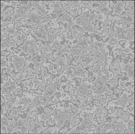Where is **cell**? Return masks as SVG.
<instances>
[{
	"label": "cell",
	"mask_w": 135,
	"mask_h": 134,
	"mask_svg": "<svg viewBox=\"0 0 135 134\" xmlns=\"http://www.w3.org/2000/svg\"><path fill=\"white\" fill-rule=\"evenodd\" d=\"M97 16L95 14L91 15L89 11L85 12L76 19V24L82 26L84 31L96 33L97 31L91 23L97 19Z\"/></svg>",
	"instance_id": "1"
},
{
	"label": "cell",
	"mask_w": 135,
	"mask_h": 134,
	"mask_svg": "<svg viewBox=\"0 0 135 134\" xmlns=\"http://www.w3.org/2000/svg\"><path fill=\"white\" fill-rule=\"evenodd\" d=\"M8 57V61L14 65L16 72H22L29 66V63L22 57L16 55H10Z\"/></svg>",
	"instance_id": "2"
},
{
	"label": "cell",
	"mask_w": 135,
	"mask_h": 134,
	"mask_svg": "<svg viewBox=\"0 0 135 134\" xmlns=\"http://www.w3.org/2000/svg\"><path fill=\"white\" fill-rule=\"evenodd\" d=\"M114 35L120 38L131 40L134 35V28H128L125 30L122 28L116 26Z\"/></svg>",
	"instance_id": "3"
},
{
	"label": "cell",
	"mask_w": 135,
	"mask_h": 134,
	"mask_svg": "<svg viewBox=\"0 0 135 134\" xmlns=\"http://www.w3.org/2000/svg\"><path fill=\"white\" fill-rule=\"evenodd\" d=\"M31 54L32 56V58L29 59L28 61L33 62L34 65V69L39 71H41L40 67L44 64L47 59L42 55H39L38 51L35 52Z\"/></svg>",
	"instance_id": "4"
},
{
	"label": "cell",
	"mask_w": 135,
	"mask_h": 134,
	"mask_svg": "<svg viewBox=\"0 0 135 134\" xmlns=\"http://www.w3.org/2000/svg\"><path fill=\"white\" fill-rule=\"evenodd\" d=\"M53 6L54 10V11L56 14L57 18L56 19L57 21L60 20L63 21H66L68 17V14L62 8L59 2L56 3L51 5Z\"/></svg>",
	"instance_id": "5"
},
{
	"label": "cell",
	"mask_w": 135,
	"mask_h": 134,
	"mask_svg": "<svg viewBox=\"0 0 135 134\" xmlns=\"http://www.w3.org/2000/svg\"><path fill=\"white\" fill-rule=\"evenodd\" d=\"M88 46L87 40L84 38L82 41L78 42L75 45L73 46L70 51L74 55H77L79 53H82L83 50L87 48Z\"/></svg>",
	"instance_id": "6"
},
{
	"label": "cell",
	"mask_w": 135,
	"mask_h": 134,
	"mask_svg": "<svg viewBox=\"0 0 135 134\" xmlns=\"http://www.w3.org/2000/svg\"><path fill=\"white\" fill-rule=\"evenodd\" d=\"M46 25H42L40 26L38 31L37 30H35L33 31V34L38 39H41L44 41H48L47 35L49 29L48 26Z\"/></svg>",
	"instance_id": "7"
},
{
	"label": "cell",
	"mask_w": 135,
	"mask_h": 134,
	"mask_svg": "<svg viewBox=\"0 0 135 134\" xmlns=\"http://www.w3.org/2000/svg\"><path fill=\"white\" fill-rule=\"evenodd\" d=\"M35 40L33 39L32 41L29 40H26L23 45L20 46V49L23 52L26 53H31L35 52V48L34 45Z\"/></svg>",
	"instance_id": "8"
},
{
	"label": "cell",
	"mask_w": 135,
	"mask_h": 134,
	"mask_svg": "<svg viewBox=\"0 0 135 134\" xmlns=\"http://www.w3.org/2000/svg\"><path fill=\"white\" fill-rule=\"evenodd\" d=\"M11 37L18 45L22 44L24 41L27 40L28 38L26 33L22 29H19L15 33V36H11Z\"/></svg>",
	"instance_id": "9"
},
{
	"label": "cell",
	"mask_w": 135,
	"mask_h": 134,
	"mask_svg": "<svg viewBox=\"0 0 135 134\" xmlns=\"http://www.w3.org/2000/svg\"><path fill=\"white\" fill-rule=\"evenodd\" d=\"M15 82L9 80L7 84L1 87V92L2 94H8L14 91L16 88Z\"/></svg>",
	"instance_id": "10"
},
{
	"label": "cell",
	"mask_w": 135,
	"mask_h": 134,
	"mask_svg": "<svg viewBox=\"0 0 135 134\" xmlns=\"http://www.w3.org/2000/svg\"><path fill=\"white\" fill-rule=\"evenodd\" d=\"M14 8L12 6H6L4 10L1 14V17L2 16L3 20L5 18H9L10 16L12 15L14 13Z\"/></svg>",
	"instance_id": "11"
},
{
	"label": "cell",
	"mask_w": 135,
	"mask_h": 134,
	"mask_svg": "<svg viewBox=\"0 0 135 134\" xmlns=\"http://www.w3.org/2000/svg\"><path fill=\"white\" fill-rule=\"evenodd\" d=\"M28 122L26 120H20L15 126L17 128L22 130V133H24L27 131L28 128L29 126H25V125H28Z\"/></svg>",
	"instance_id": "12"
},
{
	"label": "cell",
	"mask_w": 135,
	"mask_h": 134,
	"mask_svg": "<svg viewBox=\"0 0 135 134\" xmlns=\"http://www.w3.org/2000/svg\"><path fill=\"white\" fill-rule=\"evenodd\" d=\"M42 70V74L43 75V78L44 80V82L45 84L48 85L51 82L52 79V75H50L47 74V70L45 68L41 66Z\"/></svg>",
	"instance_id": "13"
},
{
	"label": "cell",
	"mask_w": 135,
	"mask_h": 134,
	"mask_svg": "<svg viewBox=\"0 0 135 134\" xmlns=\"http://www.w3.org/2000/svg\"><path fill=\"white\" fill-rule=\"evenodd\" d=\"M29 5L26 6H22L19 9L17 10V15L20 18L23 17V16L26 14L27 12L31 8Z\"/></svg>",
	"instance_id": "14"
},
{
	"label": "cell",
	"mask_w": 135,
	"mask_h": 134,
	"mask_svg": "<svg viewBox=\"0 0 135 134\" xmlns=\"http://www.w3.org/2000/svg\"><path fill=\"white\" fill-rule=\"evenodd\" d=\"M97 4H100L99 7L100 12L101 14H104L106 15L110 9L106 6V4L104 1H95Z\"/></svg>",
	"instance_id": "15"
},
{
	"label": "cell",
	"mask_w": 135,
	"mask_h": 134,
	"mask_svg": "<svg viewBox=\"0 0 135 134\" xmlns=\"http://www.w3.org/2000/svg\"><path fill=\"white\" fill-rule=\"evenodd\" d=\"M43 55L49 59V61H52L53 56L51 54L52 52L49 50V47L48 46H44L42 50Z\"/></svg>",
	"instance_id": "16"
},
{
	"label": "cell",
	"mask_w": 135,
	"mask_h": 134,
	"mask_svg": "<svg viewBox=\"0 0 135 134\" xmlns=\"http://www.w3.org/2000/svg\"><path fill=\"white\" fill-rule=\"evenodd\" d=\"M44 96L43 97L39 95L37 96L32 101L37 106L40 105L41 104L44 105L48 101V100Z\"/></svg>",
	"instance_id": "17"
},
{
	"label": "cell",
	"mask_w": 135,
	"mask_h": 134,
	"mask_svg": "<svg viewBox=\"0 0 135 134\" xmlns=\"http://www.w3.org/2000/svg\"><path fill=\"white\" fill-rule=\"evenodd\" d=\"M7 40L6 41L1 42V48L4 49L11 46L15 47V42L12 40L10 39L8 36L7 37Z\"/></svg>",
	"instance_id": "18"
},
{
	"label": "cell",
	"mask_w": 135,
	"mask_h": 134,
	"mask_svg": "<svg viewBox=\"0 0 135 134\" xmlns=\"http://www.w3.org/2000/svg\"><path fill=\"white\" fill-rule=\"evenodd\" d=\"M28 21L30 23H35L37 25L40 24L41 21L36 15L32 14L29 15Z\"/></svg>",
	"instance_id": "19"
},
{
	"label": "cell",
	"mask_w": 135,
	"mask_h": 134,
	"mask_svg": "<svg viewBox=\"0 0 135 134\" xmlns=\"http://www.w3.org/2000/svg\"><path fill=\"white\" fill-rule=\"evenodd\" d=\"M124 4L122 1H119L114 6V12L116 14L120 13L123 11Z\"/></svg>",
	"instance_id": "20"
},
{
	"label": "cell",
	"mask_w": 135,
	"mask_h": 134,
	"mask_svg": "<svg viewBox=\"0 0 135 134\" xmlns=\"http://www.w3.org/2000/svg\"><path fill=\"white\" fill-rule=\"evenodd\" d=\"M3 58L1 57V69L7 68L8 69L10 68V65H9V63L5 59V57L3 56Z\"/></svg>",
	"instance_id": "21"
},
{
	"label": "cell",
	"mask_w": 135,
	"mask_h": 134,
	"mask_svg": "<svg viewBox=\"0 0 135 134\" xmlns=\"http://www.w3.org/2000/svg\"><path fill=\"white\" fill-rule=\"evenodd\" d=\"M50 49H56L58 51H60L62 49V47L59 44V43L57 40L53 42L52 45L50 46Z\"/></svg>",
	"instance_id": "22"
},
{
	"label": "cell",
	"mask_w": 135,
	"mask_h": 134,
	"mask_svg": "<svg viewBox=\"0 0 135 134\" xmlns=\"http://www.w3.org/2000/svg\"><path fill=\"white\" fill-rule=\"evenodd\" d=\"M68 31L65 33L66 38L67 39L72 40L74 38L73 30L71 28L67 29Z\"/></svg>",
	"instance_id": "23"
},
{
	"label": "cell",
	"mask_w": 135,
	"mask_h": 134,
	"mask_svg": "<svg viewBox=\"0 0 135 134\" xmlns=\"http://www.w3.org/2000/svg\"><path fill=\"white\" fill-rule=\"evenodd\" d=\"M15 101V98H10L8 101L6 102V104L8 105V109H11L12 107V104Z\"/></svg>",
	"instance_id": "24"
},
{
	"label": "cell",
	"mask_w": 135,
	"mask_h": 134,
	"mask_svg": "<svg viewBox=\"0 0 135 134\" xmlns=\"http://www.w3.org/2000/svg\"><path fill=\"white\" fill-rule=\"evenodd\" d=\"M23 21L22 20L19 21L18 20L15 21L14 23L13 28L16 29H18V28L22 25L23 24Z\"/></svg>",
	"instance_id": "25"
},
{
	"label": "cell",
	"mask_w": 135,
	"mask_h": 134,
	"mask_svg": "<svg viewBox=\"0 0 135 134\" xmlns=\"http://www.w3.org/2000/svg\"><path fill=\"white\" fill-rule=\"evenodd\" d=\"M128 17L126 16L122 17V19L124 21L128 22H132L133 21V19L130 17V14L129 13V14H128Z\"/></svg>",
	"instance_id": "26"
},
{
	"label": "cell",
	"mask_w": 135,
	"mask_h": 134,
	"mask_svg": "<svg viewBox=\"0 0 135 134\" xmlns=\"http://www.w3.org/2000/svg\"><path fill=\"white\" fill-rule=\"evenodd\" d=\"M39 11L42 13L43 15H46L48 14L49 13L48 11H46L45 10L42 8V7L40 5L36 7Z\"/></svg>",
	"instance_id": "27"
},
{
	"label": "cell",
	"mask_w": 135,
	"mask_h": 134,
	"mask_svg": "<svg viewBox=\"0 0 135 134\" xmlns=\"http://www.w3.org/2000/svg\"><path fill=\"white\" fill-rule=\"evenodd\" d=\"M39 1H29V5L34 7H36L39 5L38 2Z\"/></svg>",
	"instance_id": "28"
},
{
	"label": "cell",
	"mask_w": 135,
	"mask_h": 134,
	"mask_svg": "<svg viewBox=\"0 0 135 134\" xmlns=\"http://www.w3.org/2000/svg\"><path fill=\"white\" fill-rule=\"evenodd\" d=\"M6 31L9 35L14 34L16 32L15 29L13 28L7 27L6 30Z\"/></svg>",
	"instance_id": "29"
},
{
	"label": "cell",
	"mask_w": 135,
	"mask_h": 134,
	"mask_svg": "<svg viewBox=\"0 0 135 134\" xmlns=\"http://www.w3.org/2000/svg\"><path fill=\"white\" fill-rule=\"evenodd\" d=\"M68 24L67 26V29H70L71 28L72 26L74 24V23L72 21V19L71 17H69L68 16Z\"/></svg>",
	"instance_id": "30"
},
{
	"label": "cell",
	"mask_w": 135,
	"mask_h": 134,
	"mask_svg": "<svg viewBox=\"0 0 135 134\" xmlns=\"http://www.w3.org/2000/svg\"><path fill=\"white\" fill-rule=\"evenodd\" d=\"M1 56H2L11 55V52L10 51H6V50L1 51Z\"/></svg>",
	"instance_id": "31"
},
{
	"label": "cell",
	"mask_w": 135,
	"mask_h": 134,
	"mask_svg": "<svg viewBox=\"0 0 135 134\" xmlns=\"http://www.w3.org/2000/svg\"><path fill=\"white\" fill-rule=\"evenodd\" d=\"M1 122L3 126H8V121L7 118L6 117H3L1 118Z\"/></svg>",
	"instance_id": "32"
},
{
	"label": "cell",
	"mask_w": 135,
	"mask_h": 134,
	"mask_svg": "<svg viewBox=\"0 0 135 134\" xmlns=\"http://www.w3.org/2000/svg\"><path fill=\"white\" fill-rule=\"evenodd\" d=\"M7 33L5 31V29H1V41H2V39L4 38L6 36Z\"/></svg>",
	"instance_id": "33"
},
{
	"label": "cell",
	"mask_w": 135,
	"mask_h": 134,
	"mask_svg": "<svg viewBox=\"0 0 135 134\" xmlns=\"http://www.w3.org/2000/svg\"><path fill=\"white\" fill-rule=\"evenodd\" d=\"M110 22L108 20L106 19L103 23L102 27L103 29H105L109 25Z\"/></svg>",
	"instance_id": "34"
},
{
	"label": "cell",
	"mask_w": 135,
	"mask_h": 134,
	"mask_svg": "<svg viewBox=\"0 0 135 134\" xmlns=\"http://www.w3.org/2000/svg\"><path fill=\"white\" fill-rule=\"evenodd\" d=\"M70 4H73L75 5H78L80 3V1H68Z\"/></svg>",
	"instance_id": "35"
},
{
	"label": "cell",
	"mask_w": 135,
	"mask_h": 134,
	"mask_svg": "<svg viewBox=\"0 0 135 134\" xmlns=\"http://www.w3.org/2000/svg\"><path fill=\"white\" fill-rule=\"evenodd\" d=\"M116 39L113 38H111L109 42L110 44L111 45H114L116 42Z\"/></svg>",
	"instance_id": "36"
},
{
	"label": "cell",
	"mask_w": 135,
	"mask_h": 134,
	"mask_svg": "<svg viewBox=\"0 0 135 134\" xmlns=\"http://www.w3.org/2000/svg\"><path fill=\"white\" fill-rule=\"evenodd\" d=\"M129 9L131 11H134L135 10V2H133L130 5L129 7Z\"/></svg>",
	"instance_id": "37"
},
{
	"label": "cell",
	"mask_w": 135,
	"mask_h": 134,
	"mask_svg": "<svg viewBox=\"0 0 135 134\" xmlns=\"http://www.w3.org/2000/svg\"><path fill=\"white\" fill-rule=\"evenodd\" d=\"M13 128L11 126H8L7 129V131L8 133H12L13 132Z\"/></svg>",
	"instance_id": "38"
},
{
	"label": "cell",
	"mask_w": 135,
	"mask_h": 134,
	"mask_svg": "<svg viewBox=\"0 0 135 134\" xmlns=\"http://www.w3.org/2000/svg\"><path fill=\"white\" fill-rule=\"evenodd\" d=\"M20 18L18 17L17 14L13 15V18L12 19V21H13L17 19H19Z\"/></svg>",
	"instance_id": "39"
},
{
	"label": "cell",
	"mask_w": 135,
	"mask_h": 134,
	"mask_svg": "<svg viewBox=\"0 0 135 134\" xmlns=\"http://www.w3.org/2000/svg\"><path fill=\"white\" fill-rule=\"evenodd\" d=\"M27 1H18L19 4H24L26 5L27 4L28 2Z\"/></svg>",
	"instance_id": "40"
},
{
	"label": "cell",
	"mask_w": 135,
	"mask_h": 134,
	"mask_svg": "<svg viewBox=\"0 0 135 134\" xmlns=\"http://www.w3.org/2000/svg\"><path fill=\"white\" fill-rule=\"evenodd\" d=\"M97 19L99 20V21H101V20L103 19V17L101 14H99L97 16Z\"/></svg>",
	"instance_id": "41"
},
{
	"label": "cell",
	"mask_w": 135,
	"mask_h": 134,
	"mask_svg": "<svg viewBox=\"0 0 135 134\" xmlns=\"http://www.w3.org/2000/svg\"><path fill=\"white\" fill-rule=\"evenodd\" d=\"M1 10L3 8H4L5 6V4L4 3L1 2Z\"/></svg>",
	"instance_id": "42"
},
{
	"label": "cell",
	"mask_w": 135,
	"mask_h": 134,
	"mask_svg": "<svg viewBox=\"0 0 135 134\" xmlns=\"http://www.w3.org/2000/svg\"><path fill=\"white\" fill-rule=\"evenodd\" d=\"M50 1H44V3L45 4H48V3Z\"/></svg>",
	"instance_id": "43"
}]
</instances>
